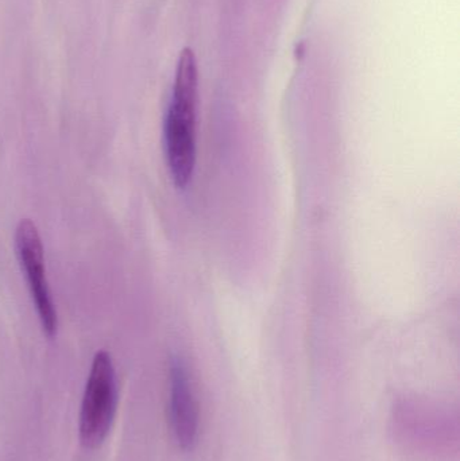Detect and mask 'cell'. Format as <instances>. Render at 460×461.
I'll use <instances>...</instances> for the list:
<instances>
[{
  "label": "cell",
  "instance_id": "cell-2",
  "mask_svg": "<svg viewBox=\"0 0 460 461\" xmlns=\"http://www.w3.org/2000/svg\"><path fill=\"white\" fill-rule=\"evenodd\" d=\"M118 406V386L113 357L102 349L95 354L80 411V440L97 448L107 438Z\"/></svg>",
  "mask_w": 460,
  "mask_h": 461
},
{
  "label": "cell",
  "instance_id": "cell-4",
  "mask_svg": "<svg viewBox=\"0 0 460 461\" xmlns=\"http://www.w3.org/2000/svg\"><path fill=\"white\" fill-rule=\"evenodd\" d=\"M169 411L176 441L181 449L189 451L196 444L199 416L188 373L177 359L170 365Z\"/></svg>",
  "mask_w": 460,
  "mask_h": 461
},
{
  "label": "cell",
  "instance_id": "cell-3",
  "mask_svg": "<svg viewBox=\"0 0 460 461\" xmlns=\"http://www.w3.org/2000/svg\"><path fill=\"white\" fill-rule=\"evenodd\" d=\"M15 249L43 333L48 338H54L59 321H57V312L50 289H49L48 278H46L42 239L34 221L30 219H22L16 227Z\"/></svg>",
  "mask_w": 460,
  "mask_h": 461
},
{
  "label": "cell",
  "instance_id": "cell-1",
  "mask_svg": "<svg viewBox=\"0 0 460 461\" xmlns=\"http://www.w3.org/2000/svg\"><path fill=\"white\" fill-rule=\"evenodd\" d=\"M197 103L199 70L196 57L183 49L176 68L172 97L164 122V148L173 183L185 189L196 167Z\"/></svg>",
  "mask_w": 460,
  "mask_h": 461
}]
</instances>
